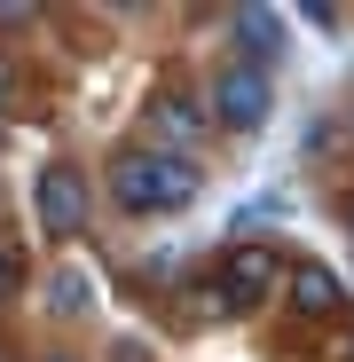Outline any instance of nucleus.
I'll return each mask as SVG.
<instances>
[{"label":"nucleus","instance_id":"obj_6","mask_svg":"<svg viewBox=\"0 0 354 362\" xmlns=\"http://www.w3.org/2000/svg\"><path fill=\"white\" fill-rule=\"evenodd\" d=\"M283 308L300 315V323H346L354 299H346L338 268H323V260H291V268H283Z\"/></svg>","mask_w":354,"mask_h":362},{"label":"nucleus","instance_id":"obj_9","mask_svg":"<svg viewBox=\"0 0 354 362\" xmlns=\"http://www.w3.org/2000/svg\"><path fill=\"white\" fill-rule=\"evenodd\" d=\"M173 308H182L189 323H236V315H228V299H220V284H213L205 268H189V276H182V291H173Z\"/></svg>","mask_w":354,"mask_h":362},{"label":"nucleus","instance_id":"obj_1","mask_svg":"<svg viewBox=\"0 0 354 362\" xmlns=\"http://www.w3.org/2000/svg\"><path fill=\"white\" fill-rule=\"evenodd\" d=\"M102 197L126 221H165V213L197 205V165L189 158H158L142 142H118L110 165H102Z\"/></svg>","mask_w":354,"mask_h":362},{"label":"nucleus","instance_id":"obj_7","mask_svg":"<svg viewBox=\"0 0 354 362\" xmlns=\"http://www.w3.org/2000/svg\"><path fill=\"white\" fill-rule=\"evenodd\" d=\"M228 16V40H236V64H276V55H283V16L276 8H220Z\"/></svg>","mask_w":354,"mask_h":362},{"label":"nucleus","instance_id":"obj_11","mask_svg":"<svg viewBox=\"0 0 354 362\" xmlns=\"http://www.w3.org/2000/svg\"><path fill=\"white\" fill-rule=\"evenodd\" d=\"M40 16H47V8H32V0H0V40H24V32H40Z\"/></svg>","mask_w":354,"mask_h":362},{"label":"nucleus","instance_id":"obj_15","mask_svg":"<svg viewBox=\"0 0 354 362\" xmlns=\"http://www.w3.org/2000/svg\"><path fill=\"white\" fill-rule=\"evenodd\" d=\"M331 362H354V323H346V331L331 339Z\"/></svg>","mask_w":354,"mask_h":362},{"label":"nucleus","instance_id":"obj_12","mask_svg":"<svg viewBox=\"0 0 354 362\" xmlns=\"http://www.w3.org/2000/svg\"><path fill=\"white\" fill-rule=\"evenodd\" d=\"M338 142H346V118H307V165H315V158H331Z\"/></svg>","mask_w":354,"mask_h":362},{"label":"nucleus","instance_id":"obj_4","mask_svg":"<svg viewBox=\"0 0 354 362\" xmlns=\"http://www.w3.org/2000/svg\"><path fill=\"white\" fill-rule=\"evenodd\" d=\"M205 110H213V134L244 142V134H260L268 118H276V79L260 64H236V55H228V64L205 79Z\"/></svg>","mask_w":354,"mask_h":362},{"label":"nucleus","instance_id":"obj_13","mask_svg":"<svg viewBox=\"0 0 354 362\" xmlns=\"http://www.w3.org/2000/svg\"><path fill=\"white\" fill-rule=\"evenodd\" d=\"M16 87H24V71H16V55H8V47H0V118H8V110H16Z\"/></svg>","mask_w":354,"mask_h":362},{"label":"nucleus","instance_id":"obj_3","mask_svg":"<svg viewBox=\"0 0 354 362\" xmlns=\"http://www.w3.org/2000/svg\"><path fill=\"white\" fill-rule=\"evenodd\" d=\"M205 134H213L205 87H182V79H165V87H150V103L134 110V142H142V150H158V158H189Z\"/></svg>","mask_w":354,"mask_h":362},{"label":"nucleus","instance_id":"obj_10","mask_svg":"<svg viewBox=\"0 0 354 362\" xmlns=\"http://www.w3.org/2000/svg\"><path fill=\"white\" fill-rule=\"evenodd\" d=\"M24 284H32V252L16 245V236H0V308H8Z\"/></svg>","mask_w":354,"mask_h":362},{"label":"nucleus","instance_id":"obj_16","mask_svg":"<svg viewBox=\"0 0 354 362\" xmlns=\"http://www.w3.org/2000/svg\"><path fill=\"white\" fill-rule=\"evenodd\" d=\"M338 228L354 236V189H338Z\"/></svg>","mask_w":354,"mask_h":362},{"label":"nucleus","instance_id":"obj_8","mask_svg":"<svg viewBox=\"0 0 354 362\" xmlns=\"http://www.w3.org/2000/svg\"><path fill=\"white\" fill-rule=\"evenodd\" d=\"M40 308H47V315H87V308H95L87 268H47V276H40Z\"/></svg>","mask_w":354,"mask_h":362},{"label":"nucleus","instance_id":"obj_17","mask_svg":"<svg viewBox=\"0 0 354 362\" xmlns=\"http://www.w3.org/2000/svg\"><path fill=\"white\" fill-rule=\"evenodd\" d=\"M40 362H79V354H64V346H55V354H40Z\"/></svg>","mask_w":354,"mask_h":362},{"label":"nucleus","instance_id":"obj_18","mask_svg":"<svg viewBox=\"0 0 354 362\" xmlns=\"http://www.w3.org/2000/svg\"><path fill=\"white\" fill-rule=\"evenodd\" d=\"M346 142H354V110H346Z\"/></svg>","mask_w":354,"mask_h":362},{"label":"nucleus","instance_id":"obj_2","mask_svg":"<svg viewBox=\"0 0 354 362\" xmlns=\"http://www.w3.org/2000/svg\"><path fill=\"white\" fill-rule=\"evenodd\" d=\"M283 252L268 245V236H228V245L205 260V276L220 284V299H228V315L244 323V315H268L276 299H283Z\"/></svg>","mask_w":354,"mask_h":362},{"label":"nucleus","instance_id":"obj_14","mask_svg":"<svg viewBox=\"0 0 354 362\" xmlns=\"http://www.w3.org/2000/svg\"><path fill=\"white\" fill-rule=\"evenodd\" d=\"M300 16H315V32H338V24H346V8H331V0H307Z\"/></svg>","mask_w":354,"mask_h":362},{"label":"nucleus","instance_id":"obj_5","mask_svg":"<svg viewBox=\"0 0 354 362\" xmlns=\"http://www.w3.org/2000/svg\"><path fill=\"white\" fill-rule=\"evenodd\" d=\"M32 213H40L47 236H87V221H95V181H87L71 158H47L40 181H32Z\"/></svg>","mask_w":354,"mask_h":362}]
</instances>
